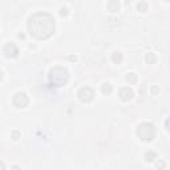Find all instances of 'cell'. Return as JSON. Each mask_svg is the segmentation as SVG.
<instances>
[{"instance_id":"3957f363","label":"cell","mask_w":170,"mask_h":170,"mask_svg":"<svg viewBox=\"0 0 170 170\" xmlns=\"http://www.w3.org/2000/svg\"><path fill=\"white\" fill-rule=\"evenodd\" d=\"M136 134L141 141H144V142H150V141H153V138L155 137V128L153 124H150V122H142V124H140L138 128H137Z\"/></svg>"},{"instance_id":"5b68a950","label":"cell","mask_w":170,"mask_h":170,"mask_svg":"<svg viewBox=\"0 0 170 170\" xmlns=\"http://www.w3.org/2000/svg\"><path fill=\"white\" fill-rule=\"evenodd\" d=\"M12 102L16 108L24 109V108L29 104V99H28V96H27L25 92H17V93H15V96H13Z\"/></svg>"},{"instance_id":"277c9868","label":"cell","mask_w":170,"mask_h":170,"mask_svg":"<svg viewBox=\"0 0 170 170\" xmlns=\"http://www.w3.org/2000/svg\"><path fill=\"white\" fill-rule=\"evenodd\" d=\"M77 97L81 102H90V101L95 99V90L90 88V86H82V88L78 89Z\"/></svg>"},{"instance_id":"9c48e42d","label":"cell","mask_w":170,"mask_h":170,"mask_svg":"<svg viewBox=\"0 0 170 170\" xmlns=\"http://www.w3.org/2000/svg\"><path fill=\"white\" fill-rule=\"evenodd\" d=\"M122 60H124V55H122L121 52H114L113 55H112V61H113L114 64H121Z\"/></svg>"},{"instance_id":"8992f818","label":"cell","mask_w":170,"mask_h":170,"mask_svg":"<svg viewBox=\"0 0 170 170\" xmlns=\"http://www.w3.org/2000/svg\"><path fill=\"white\" fill-rule=\"evenodd\" d=\"M3 53L8 59H15L19 55V48L16 47L15 43H7L4 45V48H3Z\"/></svg>"},{"instance_id":"5bb4252c","label":"cell","mask_w":170,"mask_h":170,"mask_svg":"<svg viewBox=\"0 0 170 170\" xmlns=\"http://www.w3.org/2000/svg\"><path fill=\"white\" fill-rule=\"evenodd\" d=\"M137 9L140 11V12H146L147 9H149V5H147V3L146 2H140L138 4H137Z\"/></svg>"},{"instance_id":"ac0fdd59","label":"cell","mask_w":170,"mask_h":170,"mask_svg":"<svg viewBox=\"0 0 170 170\" xmlns=\"http://www.w3.org/2000/svg\"><path fill=\"white\" fill-rule=\"evenodd\" d=\"M157 168H165V164H164V162H161V164L158 162V164H157Z\"/></svg>"},{"instance_id":"ffe728a7","label":"cell","mask_w":170,"mask_h":170,"mask_svg":"<svg viewBox=\"0 0 170 170\" xmlns=\"http://www.w3.org/2000/svg\"><path fill=\"white\" fill-rule=\"evenodd\" d=\"M0 168H5V166H4V164H2V162H0Z\"/></svg>"},{"instance_id":"30bf717a","label":"cell","mask_w":170,"mask_h":170,"mask_svg":"<svg viewBox=\"0 0 170 170\" xmlns=\"http://www.w3.org/2000/svg\"><path fill=\"white\" fill-rule=\"evenodd\" d=\"M154 160H157V153L153 150H149L145 153V161L146 162H153Z\"/></svg>"},{"instance_id":"4fadbf2b","label":"cell","mask_w":170,"mask_h":170,"mask_svg":"<svg viewBox=\"0 0 170 170\" xmlns=\"http://www.w3.org/2000/svg\"><path fill=\"white\" fill-rule=\"evenodd\" d=\"M125 80L130 82V84H136L137 81H138V78H137V75L136 73H128L125 76Z\"/></svg>"},{"instance_id":"7c38bea8","label":"cell","mask_w":170,"mask_h":170,"mask_svg":"<svg viewBox=\"0 0 170 170\" xmlns=\"http://www.w3.org/2000/svg\"><path fill=\"white\" fill-rule=\"evenodd\" d=\"M145 61H146L147 64H154L155 61H157V56H155V53H153V52L146 53V56H145Z\"/></svg>"},{"instance_id":"ba28073f","label":"cell","mask_w":170,"mask_h":170,"mask_svg":"<svg viewBox=\"0 0 170 170\" xmlns=\"http://www.w3.org/2000/svg\"><path fill=\"white\" fill-rule=\"evenodd\" d=\"M106 8H108V11H109V12H112V13L117 12V11H120V2H118V0H109V3H108Z\"/></svg>"},{"instance_id":"e0dca14e","label":"cell","mask_w":170,"mask_h":170,"mask_svg":"<svg viewBox=\"0 0 170 170\" xmlns=\"http://www.w3.org/2000/svg\"><path fill=\"white\" fill-rule=\"evenodd\" d=\"M19 137H20L19 130H13V132H12V138L13 140H19Z\"/></svg>"},{"instance_id":"7a4b0ae2","label":"cell","mask_w":170,"mask_h":170,"mask_svg":"<svg viewBox=\"0 0 170 170\" xmlns=\"http://www.w3.org/2000/svg\"><path fill=\"white\" fill-rule=\"evenodd\" d=\"M48 80L52 86H63L69 80V72L64 67H53L48 73Z\"/></svg>"},{"instance_id":"d6986e66","label":"cell","mask_w":170,"mask_h":170,"mask_svg":"<svg viewBox=\"0 0 170 170\" xmlns=\"http://www.w3.org/2000/svg\"><path fill=\"white\" fill-rule=\"evenodd\" d=\"M2 80H3V72L0 71V81H2Z\"/></svg>"},{"instance_id":"44dd1931","label":"cell","mask_w":170,"mask_h":170,"mask_svg":"<svg viewBox=\"0 0 170 170\" xmlns=\"http://www.w3.org/2000/svg\"><path fill=\"white\" fill-rule=\"evenodd\" d=\"M164 2H169V0H164Z\"/></svg>"},{"instance_id":"2e32d148","label":"cell","mask_w":170,"mask_h":170,"mask_svg":"<svg viewBox=\"0 0 170 170\" xmlns=\"http://www.w3.org/2000/svg\"><path fill=\"white\" fill-rule=\"evenodd\" d=\"M150 92H151V95H157L158 92H160V88H158L157 85H154V86H151V89H150Z\"/></svg>"},{"instance_id":"52a82bcc","label":"cell","mask_w":170,"mask_h":170,"mask_svg":"<svg viewBox=\"0 0 170 170\" xmlns=\"http://www.w3.org/2000/svg\"><path fill=\"white\" fill-rule=\"evenodd\" d=\"M118 96H120V99L124 101V102H128L133 99V96H134V93H133L132 88H128V86H124V88L120 89V92H118Z\"/></svg>"},{"instance_id":"8fae6325","label":"cell","mask_w":170,"mask_h":170,"mask_svg":"<svg viewBox=\"0 0 170 170\" xmlns=\"http://www.w3.org/2000/svg\"><path fill=\"white\" fill-rule=\"evenodd\" d=\"M112 90H113V86H112L109 82H104V84L101 85V92H102L104 95H110Z\"/></svg>"},{"instance_id":"6da1fadb","label":"cell","mask_w":170,"mask_h":170,"mask_svg":"<svg viewBox=\"0 0 170 170\" xmlns=\"http://www.w3.org/2000/svg\"><path fill=\"white\" fill-rule=\"evenodd\" d=\"M27 27L33 37L39 39V40H45L55 33L56 23L52 15L47 12H37L28 19Z\"/></svg>"},{"instance_id":"9a60e30c","label":"cell","mask_w":170,"mask_h":170,"mask_svg":"<svg viewBox=\"0 0 170 170\" xmlns=\"http://www.w3.org/2000/svg\"><path fill=\"white\" fill-rule=\"evenodd\" d=\"M68 13H69V11H68V8H65V7H63V8H60V16H61V17L68 16Z\"/></svg>"}]
</instances>
